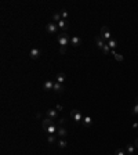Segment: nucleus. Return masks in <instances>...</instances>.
<instances>
[{"mask_svg": "<svg viewBox=\"0 0 138 155\" xmlns=\"http://www.w3.org/2000/svg\"><path fill=\"white\" fill-rule=\"evenodd\" d=\"M113 155H115V154H113Z\"/></svg>", "mask_w": 138, "mask_h": 155, "instance_id": "2f4dec72", "label": "nucleus"}, {"mask_svg": "<svg viewBox=\"0 0 138 155\" xmlns=\"http://www.w3.org/2000/svg\"><path fill=\"white\" fill-rule=\"evenodd\" d=\"M133 127H134V129H138V123H137V122H135V123L133 125Z\"/></svg>", "mask_w": 138, "mask_h": 155, "instance_id": "7c9ffc66", "label": "nucleus"}, {"mask_svg": "<svg viewBox=\"0 0 138 155\" xmlns=\"http://www.w3.org/2000/svg\"><path fill=\"white\" fill-rule=\"evenodd\" d=\"M51 125H55V121L54 119H51V118H48V116H46L43 121H42V129L43 130H46L48 126H51Z\"/></svg>", "mask_w": 138, "mask_h": 155, "instance_id": "39448f33", "label": "nucleus"}, {"mask_svg": "<svg viewBox=\"0 0 138 155\" xmlns=\"http://www.w3.org/2000/svg\"><path fill=\"white\" fill-rule=\"evenodd\" d=\"M60 53H61V54H65V53H66V49H65V47H61V49H60Z\"/></svg>", "mask_w": 138, "mask_h": 155, "instance_id": "cd10ccee", "label": "nucleus"}, {"mask_svg": "<svg viewBox=\"0 0 138 155\" xmlns=\"http://www.w3.org/2000/svg\"><path fill=\"white\" fill-rule=\"evenodd\" d=\"M57 130H58V126L57 125H51V126H48L44 132L47 134H57Z\"/></svg>", "mask_w": 138, "mask_h": 155, "instance_id": "2eb2a0df", "label": "nucleus"}, {"mask_svg": "<svg viewBox=\"0 0 138 155\" xmlns=\"http://www.w3.org/2000/svg\"><path fill=\"white\" fill-rule=\"evenodd\" d=\"M134 146H135V147L138 148V137H137V139H135V140H134Z\"/></svg>", "mask_w": 138, "mask_h": 155, "instance_id": "c85d7f7f", "label": "nucleus"}, {"mask_svg": "<svg viewBox=\"0 0 138 155\" xmlns=\"http://www.w3.org/2000/svg\"><path fill=\"white\" fill-rule=\"evenodd\" d=\"M131 114H133V115H138V104L137 102H134V107L131 109Z\"/></svg>", "mask_w": 138, "mask_h": 155, "instance_id": "5701e85b", "label": "nucleus"}, {"mask_svg": "<svg viewBox=\"0 0 138 155\" xmlns=\"http://www.w3.org/2000/svg\"><path fill=\"white\" fill-rule=\"evenodd\" d=\"M43 89H44L46 92L53 90V89H54V80H46V82H44V85H43Z\"/></svg>", "mask_w": 138, "mask_h": 155, "instance_id": "4468645a", "label": "nucleus"}, {"mask_svg": "<svg viewBox=\"0 0 138 155\" xmlns=\"http://www.w3.org/2000/svg\"><path fill=\"white\" fill-rule=\"evenodd\" d=\"M70 116L75 119L76 123H82V121H83V118H84L79 109H72V111H70Z\"/></svg>", "mask_w": 138, "mask_h": 155, "instance_id": "7ed1b4c3", "label": "nucleus"}, {"mask_svg": "<svg viewBox=\"0 0 138 155\" xmlns=\"http://www.w3.org/2000/svg\"><path fill=\"white\" fill-rule=\"evenodd\" d=\"M58 25V29H60V32H66L68 31V28H69V24L66 20H61L60 22L57 24Z\"/></svg>", "mask_w": 138, "mask_h": 155, "instance_id": "423d86ee", "label": "nucleus"}, {"mask_svg": "<svg viewBox=\"0 0 138 155\" xmlns=\"http://www.w3.org/2000/svg\"><path fill=\"white\" fill-rule=\"evenodd\" d=\"M55 109H57V111H61V109H62V105H57V108H55Z\"/></svg>", "mask_w": 138, "mask_h": 155, "instance_id": "c756f323", "label": "nucleus"}, {"mask_svg": "<svg viewBox=\"0 0 138 155\" xmlns=\"http://www.w3.org/2000/svg\"><path fill=\"white\" fill-rule=\"evenodd\" d=\"M65 73L64 72H60V73H57V76H55V82H58V83H62L64 85V82H65Z\"/></svg>", "mask_w": 138, "mask_h": 155, "instance_id": "f3484780", "label": "nucleus"}, {"mask_svg": "<svg viewBox=\"0 0 138 155\" xmlns=\"http://www.w3.org/2000/svg\"><path fill=\"white\" fill-rule=\"evenodd\" d=\"M111 50H112V49L108 46V43H107V44L104 46V49H102V53H104L105 55H108V54H111Z\"/></svg>", "mask_w": 138, "mask_h": 155, "instance_id": "4be33fe9", "label": "nucleus"}, {"mask_svg": "<svg viewBox=\"0 0 138 155\" xmlns=\"http://www.w3.org/2000/svg\"><path fill=\"white\" fill-rule=\"evenodd\" d=\"M100 35L102 36V39H104V40H107V42H109V40L112 39V36H111V32H109V28H108V26H102V28H101Z\"/></svg>", "mask_w": 138, "mask_h": 155, "instance_id": "20e7f679", "label": "nucleus"}, {"mask_svg": "<svg viewBox=\"0 0 138 155\" xmlns=\"http://www.w3.org/2000/svg\"><path fill=\"white\" fill-rule=\"evenodd\" d=\"M46 115L48 116V118H51V119H54V121H55V119L58 118V111H57V109H47V111H46Z\"/></svg>", "mask_w": 138, "mask_h": 155, "instance_id": "9b49d317", "label": "nucleus"}, {"mask_svg": "<svg viewBox=\"0 0 138 155\" xmlns=\"http://www.w3.org/2000/svg\"><path fill=\"white\" fill-rule=\"evenodd\" d=\"M57 40H58V43L61 44V47H66V44L70 43V38H69V35L66 32H60V33L57 35Z\"/></svg>", "mask_w": 138, "mask_h": 155, "instance_id": "f257e3e1", "label": "nucleus"}, {"mask_svg": "<svg viewBox=\"0 0 138 155\" xmlns=\"http://www.w3.org/2000/svg\"><path fill=\"white\" fill-rule=\"evenodd\" d=\"M66 134H68L66 129H65L64 126H58V130H57V136H58L60 139H65V137H66Z\"/></svg>", "mask_w": 138, "mask_h": 155, "instance_id": "1a4fd4ad", "label": "nucleus"}, {"mask_svg": "<svg viewBox=\"0 0 138 155\" xmlns=\"http://www.w3.org/2000/svg\"><path fill=\"white\" fill-rule=\"evenodd\" d=\"M115 155H126V154H124V150L123 148H117L115 151Z\"/></svg>", "mask_w": 138, "mask_h": 155, "instance_id": "a878e982", "label": "nucleus"}, {"mask_svg": "<svg viewBox=\"0 0 138 155\" xmlns=\"http://www.w3.org/2000/svg\"><path fill=\"white\" fill-rule=\"evenodd\" d=\"M62 20V17H61V11H58V13H54L53 14V22L54 24H58L60 21Z\"/></svg>", "mask_w": 138, "mask_h": 155, "instance_id": "a211bd4d", "label": "nucleus"}, {"mask_svg": "<svg viewBox=\"0 0 138 155\" xmlns=\"http://www.w3.org/2000/svg\"><path fill=\"white\" fill-rule=\"evenodd\" d=\"M70 44H72L73 47H79L80 44H82V39L79 38V36H76V35L72 36V38H70Z\"/></svg>", "mask_w": 138, "mask_h": 155, "instance_id": "9d476101", "label": "nucleus"}, {"mask_svg": "<svg viewBox=\"0 0 138 155\" xmlns=\"http://www.w3.org/2000/svg\"><path fill=\"white\" fill-rule=\"evenodd\" d=\"M46 31L47 33H53V35H58L60 33V29H58V25L54 22H48L46 25Z\"/></svg>", "mask_w": 138, "mask_h": 155, "instance_id": "f03ea898", "label": "nucleus"}, {"mask_svg": "<svg viewBox=\"0 0 138 155\" xmlns=\"http://www.w3.org/2000/svg\"><path fill=\"white\" fill-rule=\"evenodd\" d=\"M29 55H31V58L32 60H38L39 57L42 55V51H40V49H32L31 50V53H29Z\"/></svg>", "mask_w": 138, "mask_h": 155, "instance_id": "6e6552de", "label": "nucleus"}, {"mask_svg": "<svg viewBox=\"0 0 138 155\" xmlns=\"http://www.w3.org/2000/svg\"><path fill=\"white\" fill-rule=\"evenodd\" d=\"M115 60H116V61H119V62H122L123 60H124V57H123L122 54H119V53H116V54H115Z\"/></svg>", "mask_w": 138, "mask_h": 155, "instance_id": "393cba45", "label": "nucleus"}, {"mask_svg": "<svg viewBox=\"0 0 138 155\" xmlns=\"http://www.w3.org/2000/svg\"><path fill=\"white\" fill-rule=\"evenodd\" d=\"M95 44H97V47H98V49H101V50H102V49H104V46H105L107 43H105V40L102 39V36H101V35H97V36H95Z\"/></svg>", "mask_w": 138, "mask_h": 155, "instance_id": "0eeeda50", "label": "nucleus"}, {"mask_svg": "<svg viewBox=\"0 0 138 155\" xmlns=\"http://www.w3.org/2000/svg\"><path fill=\"white\" fill-rule=\"evenodd\" d=\"M55 123H57V126H64V123H65V118H60L58 122H55Z\"/></svg>", "mask_w": 138, "mask_h": 155, "instance_id": "bb28decb", "label": "nucleus"}, {"mask_svg": "<svg viewBox=\"0 0 138 155\" xmlns=\"http://www.w3.org/2000/svg\"><path fill=\"white\" fill-rule=\"evenodd\" d=\"M54 92H57V93H64V85L62 83H58V82H55L54 80V89H53Z\"/></svg>", "mask_w": 138, "mask_h": 155, "instance_id": "f8f14e48", "label": "nucleus"}, {"mask_svg": "<svg viewBox=\"0 0 138 155\" xmlns=\"http://www.w3.org/2000/svg\"><path fill=\"white\" fill-rule=\"evenodd\" d=\"M126 151L129 152V155H134L135 151H137V147H135L134 144H127V146H126Z\"/></svg>", "mask_w": 138, "mask_h": 155, "instance_id": "dca6fc26", "label": "nucleus"}, {"mask_svg": "<svg viewBox=\"0 0 138 155\" xmlns=\"http://www.w3.org/2000/svg\"><path fill=\"white\" fill-rule=\"evenodd\" d=\"M57 144H58V147L60 148H66V146H68V143H66V140L65 139H60L58 141H57Z\"/></svg>", "mask_w": 138, "mask_h": 155, "instance_id": "412c9836", "label": "nucleus"}, {"mask_svg": "<svg viewBox=\"0 0 138 155\" xmlns=\"http://www.w3.org/2000/svg\"><path fill=\"white\" fill-rule=\"evenodd\" d=\"M82 125H83V126H86V127H90V126L92 125V119H91V116L86 115L84 118H83V121H82Z\"/></svg>", "mask_w": 138, "mask_h": 155, "instance_id": "ddd939ff", "label": "nucleus"}, {"mask_svg": "<svg viewBox=\"0 0 138 155\" xmlns=\"http://www.w3.org/2000/svg\"><path fill=\"white\" fill-rule=\"evenodd\" d=\"M57 134H48L47 136V141L50 143V144H55L57 143V137H55Z\"/></svg>", "mask_w": 138, "mask_h": 155, "instance_id": "aec40b11", "label": "nucleus"}, {"mask_svg": "<svg viewBox=\"0 0 138 155\" xmlns=\"http://www.w3.org/2000/svg\"><path fill=\"white\" fill-rule=\"evenodd\" d=\"M61 17H62V20H66L68 21V17H69L68 11L66 10H61Z\"/></svg>", "mask_w": 138, "mask_h": 155, "instance_id": "b1692460", "label": "nucleus"}, {"mask_svg": "<svg viewBox=\"0 0 138 155\" xmlns=\"http://www.w3.org/2000/svg\"><path fill=\"white\" fill-rule=\"evenodd\" d=\"M108 46L111 47V49H112V50H115L116 47H117V42H116V39H111V40H109V42H108Z\"/></svg>", "mask_w": 138, "mask_h": 155, "instance_id": "6ab92c4d", "label": "nucleus"}]
</instances>
